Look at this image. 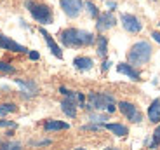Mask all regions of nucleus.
I'll use <instances>...</instances> for the list:
<instances>
[{
  "mask_svg": "<svg viewBox=\"0 0 160 150\" xmlns=\"http://www.w3.org/2000/svg\"><path fill=\"white\" fill-rule=\"evenodd\" d=\"M58 40L61 42V45L68 49H82V47H89L96 42V35L92 32L82 28H64L58 33Z\"/></svg>",
  "mask_w": 160,
  "mask_h": 150,
  "instance_id": "obj_1",
  "label": "nucleus"
},
{
  "mask_svg": "<svg viewBox=\"0 0 160 150\" xmlns=\"http://www.w3.org/2000/svg\"><path fill=\"white\" fill-rule=\"evenodd\" d=\"M84 108L89 110V112L96 110V112L113 114V112H117V100L110 93H96V91H92V93L87 94V103L84 105Z\"/></svg>",
  "mask_w": 160,
  "mask_h": 150,
  "instance_id": "obj_2",
  "label": "nucleus"
},
{
  "mask_svg": "<svg viewBox=\"0 0 160 150\" xmlns=\"http://www.w3.org/2000/svg\"><path fill=\"white\" fill-rule=\"evenodd\" d=\"M152 56H153V45L150 44V40H138L127 51V63L139 68L143 65H148Z\"/></svg>",
  "mask_w": 160,
  "mask_h": 150,
  "instance_id": "obj_3",
  "label": "nucleus"
},
{
  "mask_svg": "<svg viewBox=\"0 0 160 150\" xmlns=\"http://www.w3.org/2000/svg\"><path fill=\"white\" fill-rule=\"evenodd\" d=\"M24 7L28 9V12L32 14V18L40 24H52L54 23V14H52V9L45 4H38L35 0H26L24 2Z\"/></svg>",
  "mask_w": 160,
  "mask_h": 150,
  "instance_id": "obj_4",
  "label": "nucleus"
},
{
  "mask_svg": "<svg viewBox=\"0 0 160 150\" xmlns=\"http://www.w3.org/2000/svg\"><path fill=\"white\" fill-rule=\"evenodd\" d=\"M117 108L125 115L127 121L134 122V124H139V122L143 121V114L138 110V106L134 105V103H131V101H117Z\"/></svg>",
  "mask_w": 160,
  "mask_h": 150,
  "instance_id": "obj_5",
  "label": "nucleus"
},
{
  "mask_svg": "<svg viewBox=\"0 0 160 150\" xmlns=\"http://www.w3.org/2000/svg\"><path fill=\"white\" fill-rule=\"evenodd\" d=\"M120 24H122V28L129 33H139L143 30V23L138 16L131 14V12H122L120 14Z\"/></svg>",
  "mask_w": 160,
  "mask_h": 150,
  "instance_id": "obj_6",
  "label": "nucleus"
},
{
  "mask_svg": "<svg viewBox=\"0 0 160 150\" xmlns=\"http://www.w3.org/2000/svg\"><path fill=\"white\" fill-rule=\"evenodd\" d=\"M59 7L70 19H75L84 11V0H59Z\"/></svg>",
  "mask_w": 160,
  "mask_h": 150,
  "instance_id": "obj_7",
  "label": "nucleus"
},
{
  "mask_svg": "<svg viewBox=\"0 0 160 150\" xmlns=\"http://www.w3.org/2000/svg\"><path fill=\"white\" fill-rule=\"evenodd\" d=\"M115 24H117V16L113 14V11L99 12V16L96 18V30L99 33H104V32H108V30H112Z\"/></svg>",
  "mask_w": 160,
  "mask_h": 150,
  "instance_id": "obj_8",
  "label": "nucleus"
},
{
  "mask_svg": "<svg viewBox=\"0 0 160 150\" xmlns=\"http://www.w3.org/2000/svg\"><path fill=\"white\" fill-rule=\"evenodd\" d=\"M0 49H5V51H11V53H18V54H28L30 49L21 45L19 42L12 40L11 37L0 33Z\"/></svg>",
  "mask_w": 160,
  "mask_h": 150,
  "instance_id": "obj_9",
  "label": "nucleus"
},
{
  "mask_svg": "<svg viewBox=\"0 0 160 150\" xmlns=\"http://www.w3.org/2000/svg\"><path fill=\"white\" fill-rule=\"evenodd\" d=\"M38 32H40V35L44 37V40H45V44H47V47H49L52 56H56L58 59H63V51H61V45L56 42V39H54L45 28H42V26H40Z\"/></svg>",
  "mask_w": 160,
  "mask_h": 150,
  "instance_id": "obj_10",
  "label": "nucleus"
},
{
  "mask_svg": "<svg viewBox=\"0 0 160 150\" xmlns=\"http://www.w3.org/2000/svg\"><path fill=\"white\" fill-rule=\"evenodd\" d=\"M117 72L122 73V75H125L127 79H131V80H134V82H139L141 80L139 68H136L134 65H131V63H127V61L117 63Z\"/></svg>",
  "mask_w": 160,
  "mask_h": 150,
  "instance_id": "obj_11",
  "label": "nucleus"
},
{
  "mask_svg": "<svg viewBox=\"0 0 160 150\" xmlns=\"http://www.w3.org/2000/svg\"><path fill=\"white\" fill-rule=\"evenodd\" d=\"M77 93L72 94V96H64L63 101H61V110H63V114L70 119H75L77 117Z\"/></svg>",
  "mask_w": 160,
  "mask_h": 150,
  "instance_id": "obj_12",
  "label": "nucleus"
},
{
  "mask_svg": "<svg viewBox=\"0 0 160 150\" xmlns=\"http://www.w3.org/2000/svg\"><path fill=\"white\" fill-rule=\"evenodd\" d=\"M16 84L19 85L21 89V93H23V96L24 98H32V96H35L37 93H38V87H37V84L33 80H24V79H16Z\"/></svg>",
  "mask_w": 160,
  "mask_h": 150,
  "instance_id": "obj_13",
  "label": "nucleus"
},
{
  "mask_svg": "<svg viewBox=\"0 0 160 150\" xmlns=\"http://www.w3.org/2000/svg\"><path fill=\"white\" fill-rule=\"evenodd\" d=\"M73 66L78 72H89L94 66V59L91 56H75L73 58Z\"/></svg>",
  "mask_w": 160,
  "mask_h": 150,
  "instance_id": "obj_14",
  "label": "nucleus"
},
{
  "mask_svg": "<svg viewBox=\"0 0 160 150\" xmlns=\"http://www.w3.org/2000/svg\"><path fill=\"white\" fill-rule=\"evenodd\" d=\"M104 129H108L110 133H113L118 138H124L129 133V127L124 126V124H120V122H104Z\"/></svg>",
  "mask_w": 160,
  "mask_h": 150,
  "instance_id": "obj_15",
  "label": "nucleus"
},
{
  "mask_svg": "<svg viewBox=\"0 0 160 150\" xmlns=\"http://www.w3.org/2000/svg\"><path fill=\"white\" fill-rule=\"evenodd\" d=\"M146 115H148V121H150V122H153V124H158V121H160V98H155V100L150 103Z\"/></svg>",
  "mask_w": 160,
  "mask_h": 150,
  "instance_id": "obj_16",
  "label": "nucleus"
},
{
  "mask_svg": "<svg viewBox=\"0 0 160 150\" xmlns=\"http://www.w3.org/2000/svg\"><path fill=\"white\" fill-rule=\"evenodd\" d=\"M44 129L47 133L51 131H64V129H70V124L64 121H56V119H49V121L44 122Z\"/></svg>",
  "mask_w": 160,
  "mask_h": 150,
  "instance_id": "obj_17",
  "label": "nucleus"
},
{
  "mask_svg": "<svg viewBox=\"0 0 160 150\" xmlns=\"http://www.w3.org/2000/svg\"><path fill=\"white\" fill-rule=\"evenodd\" d=\"M96 53H98V56L99 58H106L108 56V37L106 35H98L96 37Z\"/></svg>",
  "mask_w": 160,
  "mask_h": 150,
  "instance_id": "obj_18",
  "label": "nucleus"
},
{
  "mask_svg": "<svg viewBox=\"0 0 160 150\" xmlns=\"http://www.w3.org/2000/svg\"><path fill=\"white\" fill-rule=\"evenodd\" d=\"M84 7H85L87 14L92 18V19H96V18L99 16V9H98V5L94 4V2H91V0H85V2H84Z\"/></svg>",
  "mask_w": 160,
  "mask_h": 150,
  "instance_id": "obj_19",
  "label": "nucleus"
},
{
  "mask_svg": "<svg viewBox=\"0 0 160 150\" xmlns=\"http://www.w3.org/2000/svg\"><path fill=\"white\" fill-rule=\"evenodd\" d=\"M89 121L91 122H96V124H104V122L108 121V117L101 112H96V110H92L91 114H89Z\"/></svg>",
  "mask_w": 160,
  "mask_h": 150,
  "instance_id": "obj_20",
  "label": "nucleus"
},
{
  "mask_svg": "<svg viewBox=\"0 0 160 150\" xmlns=\"http://www.w3.org/2000/svg\"><path fill=\"white\" fill-rule=\"evenodd\" d=\"M18 110V106L14 103H0V115H7V114H14Z\"/></svg>",
  "mask_w": 160,
  "mask_h": 150,
  "instance_id": "obj_21",
  "label": "nucleus"
},
{
  "mask_svg": "<svg viewBox=\"0 0 160 150\" xmlns=\"http://www.w3.org/2000/svg\"><path fill=\"white\" fill-rule=\"evenodd\" d=\"M23 145L19 142H4L0 143V150H21Z\"/></svg>",
  "mask_w": 160,
  "mask_h": 150,
  "instance_id": "obj_22",
  "label": "nucleus"
},
{
  "mask_svg": "<svg viewBox=\"0 0 160 150\" xmlns=\"http://www.w3.org/2000/svg\"><path fill=\"white\" fill-rule=\"evenodd\" d=\"M158 145H160V124L155 127V131H153V140H152V142H148L150 148H157Z\"/></svg>",
  "mask_w": 160,
  "mask_h": 150,
  "instance_id": "obj_23",
  "label": "nucleus"
},
{
  "mask_svg": "<svg viewBox=\"0 0 160 150\" xmlns=\"http://www.w3.org/2000/svg\"><path fill=\"white\" fill-rule=\"evenodd\" d=\"M0 72L2 73H14L16 68L12 65H9V63H5V61H0Z\"/></svg>",
  "mask_w": 160,
  "mask_h": 150,
  "instance_id": "obj_24",
  "label": "nucleus"
},
{
  "mask_svg": "<svg viewBox=\"0 0 160 150\" xmlns=\"http://www.w3.org/2000/svg\"><path fill=\"white\" fill-rule=\"evenodd\" d=\"M18 124L14 121H4V119H0V127H16Z\"/></svg>",
  "mask_w": 160,
  "mask_h": 150,
  "instance_id": "obj_25",
  "label": "nucleus"
},
{
  "mask_svg": "<svg viewBox=\"0 0 160 150\" xmlns=\"http://www.w3.org/2000/svg\"><path fill=\"white\" fill-rule=\"evenodd\" d=\"M59 93L63 94V96H72V94H75V91H72V89H66L64 85H61V87H59Z\"/></svg>",
  "mask_w": 160,
  "mask_h": 150,
  "instance_id": "obj_26",
  "label": "nucleus"
},
{
  "mask_svg": "<svg viewBox=\"0 0 160 150\" xmlns=\"http://www.w3.org/2000/svg\"><path fill=\"white\" fill-rule=\"evenodd\" d=\"M110 68H112V61H110V59H104L103 65H101V72H108Z\"/></svg>",
  "mask_w": 160,
  "mask_h": 150,
  "instance_id": "obj_27",
  "label": "nucleus"
},
{
  "mask_svg": "<svg viewBox=\"0 0 160 150\" xmlns=\"http://www.w3.org/2000/svg\"><path fill=\"white\" fill-rule=\"evenodd\" d=\"M28 58L32 61H37V59H40V54L37 53V51H28Z\"/></svg>",
  "mask_w": 160,
  "mask_h": 150,
  "instance_id": "obj_28",
  "label": "nucleus"
},
{
  "mask_svg": "<svg viewBox=\"0 0 160 150\" xmlns=\"http://www.w3.org/2000/svg\"><path fill=\"white\" fill-rule=\"evenodd\" d=\"M152 39L160 45V32H158V30H153V32H152Z\"/></svg>",
  "mask_w": 160,
  "mask_h": 150,
  "instance_id": "obj_29",
  "label": "nucleus"
},
{
  "mask_svg": "<svg viewBox=\"0 0 160 150\" xmlns=\"http://www.w3.org/2000/svg\"><path fill=\"white\" fill-rule=\"evenodd\" d=\"M106 7H108L110 11H115V9H117V2H115V0H106Z\"/></svg>",
  "mask_w": 160,
  "mask_h": 150,
  "instance_id": "obj_30",
  "label": "nucleus"
},
{
  "mask_svg": "<svg viewBox=\"0 0 160 150\" xmlns=\"http://www.w3.org/2000/svg\"><path fill=\"white\" fill-rule=\"evenodd\" d=\"M33 145H51V140H42V142H35Z\"/></svg>",
  "mask_w": 160,
  "mask_h": 150,
  "instance_id": "obj_31",
  "label": "nucleus"
},
{
  "mask_svg": "<svg viewBox=\"0 0 160 150\" xmlns=\"http://www.w3.org/2000/svg\"><path fill=\"white\" fill-rule=\"evenodd\" d=\"M104 150H120V148H115V147H108V148H104Z\"/></svg>",
  "mask_w": 160,
  "mask_h": 150,
  "instance_id": "obj_32",
  "label": "nucleus"
},
{
  "mask_svg": "<svg viewBox=\"0 0 160 150\" xmlns=\"http://www.w3.org/2000/svg\"><path fill=\"white\" fill-rule=\"evenodd\" d=\"M75 150H85V148H82V147H78V148H75Z\"/></svg>",
  "mask_w": 160,
  "mask_h": 150,
  "instance_id": "obj_33",
  "label": "nucleus"
},
{
  "mask_svg": "<svg viewBox=\"0 0 160 150\" xmlns=\"http://www.w3.org/2000/svg\"><path fill=\"white\" fill-rule=\"evenodd\" d=\"M153 2H155V0H153Z\"/></svg>",
  "mask_w": 160,
  "mask_h": 150,
  "instance_id": "obj_34",
  "label": "nucleus"
}]
</instances>
